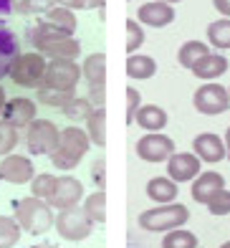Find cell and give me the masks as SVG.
I'll list each match as a JSON object with an SVG mask.
<instances>
[{
    "label": "cell",
    "instance_id": "20",
    "mask_svg": "<svg viewBox=\"0 0 230 248\" xmlns=\"http://www.w3.org/2000/svg\"><path fill=\"white\" fill-rule=\"evenodd\" d=\"M81 76L86 78L89 89H104L107 84V56L104 53H91L81 63Z\"/></svg>",
    "mask_w": 230,
    "mask_h": 248
},
{
    "label": "cell",
    "instance_id": "35",
    "mask_svg": "<svg viewBox=\"0 0 230 248\" xmlns=\"http://www.w3.org/2000/svg\"><path fill=\"white\" fill-rule=\"evenodd\" d=\"M142 43H144V28H142L139 20L129 18V20H126V53H129V56L137 53Z\"/></svg>",
    "mask_w": 230,
    "mask_h": 248
},
{
    "label": "cell",
    "instance_id": "43",
    "mask_svg": "<svg viewBox=\"0 0 230 248\" xmlns=\"http://www.w3.org/2000/svg\"><path fill=\"white\" fill-rule=\"evenodd\" d=\"M104 3H107V0H86V10H91V8H104Z\"/></svg>",
    "mask_w": 230,
    "mask_h": 248
},
{
    "label": "cell",
    "instance_id": "4",
    "mask_svg": "<svg viewBox=\"0 0 230 248\" xmlns=\"http://www.w3.org/2000/svg\"><path fill=\"white\" fill-rule=\"evenodd\" d=\"M190 220V208L182 205V202H167V205H157L149 208L139 216V225L149 233H167L182 228Z\"/></svg>",
    "mask_w": 230,
    "mask_h": 248
},
{
    "label": "cell",
    "instance_id": "22",
    "mask_svg": "<svg viewBox=\"0 0 230 248\" xmlns=\"http://www.w3.org/2000/svg\"><path fill=\"white\" fill-rule=\"evenodd\" d=\"M177 193H180V187L175 180H169V177H152L147 183V198L157 202V205H167V202H175L177 200Z\"/></svg>",
    "mask_w": 230,
    "mask_h": 248
},
{
    "label": "cell",
    "instance_id": "8",
    "mask_svg": "<svg viewBox=\"0 0 230 248\" xmlns=\"http://www.w3.org/2000/svg\"><path fill=\"white\" fill-rule=\"evenodd\" d=\"M78 81H81V66L71 59H59L46 66V76L41 86L59 89V92H76Z\"/></svg>",
    "mask_w": 230,
    "mask_h": 248
},
{
    "label": "cell",
    "instance_id": "37",
    "mask_svg": "<svg viewBox=\"0 0 230 248\" xmlns=\"http://www.w3.org/2000/svg\"><path fill=\"white\" fill-rule=\"evenodd\" d=\"M208 210L213 216H230V190L228 187H223L220 193H215L208 200Z\"/></svg>",
    "mask_w": 230,
    "mask_h": 248
},
{
    "label": "cell",
    "instance_id": "3",
    "mask_svg": "<svg viewBox=\"0 0 230 248\" xmlns=\"http://www.w3.org/2000/svg\"><path fill=\"white\" fill-rule=\"evenodd\" d=\"M13 218L18 220V225L31 235H43L53 228V210L46 200L41 198H20L13 205Z\"/></svg>",
    "mask_w": 230,
    "mask_h": 248
},
{
    "label": "cell",
    "instance_id": "10",
    "mask_svg": "<svg viewBox=\"0 0 230 248\" xmlns=\"http://www.w3.org/2000/svg\"><path fill=\"white\" fill-rule=\"evenodd\" d=\"M172 155H175V142L162 132H147L144 137L137 142V157L149 162V165L167 162Z\"/></svg>",
    "mask_w": 230,
    "mask_h": 248
},
{
    "label": "cell",
    "instance_id": "17",
    "mask_svg": "<svg viewBox=\"0 0 230 248\" xmlns=\"http://www.w3.org/2000/svg\"><path fill=\"white\" fill-rule=\"evenodd\" d=\"M225 187V177L220 172H215V170H208V172H200L198 177L192 180V200L195 202H202V205H208V200L215 195V193H220V190Z\"/></svg>",
    "mask_w": 230,
    "mask_h": 248
},
{
    "label": "cell",
    "instance_id": "21",
    "mask_svg": "<svg viewBox=\"0 0 230 248\" xmlns=\"http://www.w3.org/2000/svg\"><path fill=\"white\" fill-rule=\"evenodd\" d=\"M20 56V43L13 31L0 26V78L10 74V66Z\"/></svg>",
    "mask_w": 230,
    "mask_h": 248
},
{
    "label": "cell",
    "instance_id": "32",
    "mask_svg": "<svg viewBox=\"0 0 230 248\" xmlns=\"http://www.w3.org/2000/svg\"><path fill=\"white\" fill-rule=\"evenodd\" d=\"M56 175H51V172H41V175H36L31 180V195L33 198H41V200H46L48 202L51 200V195H53V190H56Z\"/></svg>",
    "mask_w": 230,
    "mask_h": 248
},
{
    "label": "cell",
    "instance_id": "31",
    "mask_svg": "<svg viewBox=\"0 0 230 248\" xmlns=\"http://www.w3.org/2000/svg\"><path fill=\"white\" fill-rule=\"evenodd\" d=\"M94 109H96V107L89 101V96H74L61 111H63V114L71 119V122H86L89 114H91Z\"/></svg>",
    "mask_w": 230,
    "mask_h": 248
},
{
    "label": "cell",
    "instance_id": "30",
    "mask_svg": "<svg viewBox=\"0 0 230 248\" xmlns=\"http://www.w3.org/2000/svg\"><path fill=\"white\" fill-rule=\"evenodd\" d=\"M20 233H23V228L18 225L15 218L0 216V248H13V246H18Z\"/></svg>",
    "mask_w": 230,
    "mask_h": 248
},
{
    "label": "cell",
    "instance_id": "7",
    "mask_svg": "<svg viewBox=\"0 0 230 248\" xmlns=\"http://www.w3.org/2000/svg\"><path fill=\"white\" fill-rule=\"evenodd\" d=\"M61 129L51 119H33L26 127V147L31 155H51L59 144Z\"/></svg>",
    "mask_w": 230,
    "mask_h": 248
},
{
    "label": "cell",
    "instance_id": "26",
    "mask_svg": "<svg viewBox=\"0 0 230 248\" xmlns=\"http://www.w3.org/2000/svg\"><path fill=\"white\" fill-rule=\"evenodd\" d=\"M205 53H210L208 43H202V41H187V43H182V46H180L177 61H180L182 69H192V66L198 63Z\"/></svg>",
    "mask_w": 230,
    "mask_h": 248
},
{
    "label": "cell",
    "instance_id": "28",
    "mask_svg": "<svg viewBox=\"0 0 230 248\" xmlns=\"http://www.w3.org/2000/svg\"><path fill=\"white\" fill-rule=\"evenodd\" d=\"M208 43L220 51L230 48V18H217L208 26Z\"/></svg>",
    "mask_w": 230,
    "mask_h": 248
},
{
    "label": "cell",
    "instance_id": "34",
    "mask_svg": "<svg viewBox=\"0 0 230 248\" xmlns=\"http://www.w3.org/2000/svg\"><path fill=\"white\" fill-rule=\"evenodd\" d=\"M18 142H20L18 129H15V127H10L8 122L0 119V157L13 155V150L18 147Z\"/></svg>",
    "mask_w": 230,
    "mask_h": 248
},
{
    "label": "cell",
    "instance_id": "2",
    "mask_svg": "<svg viewBox=\"0 0 230 248\" xmlns=\"http://www.w3.org/2000/svg\"><path fill=\"white\" fill-rule=\"evenodd\" d=\"M31 41H33V46H36V51L41 56H46V59H51V61H59V59L76 61V56L81 53V46H78V41L74 36L59 33L48 23H43V20L36 23V28L31 33Z\"/></svg>",
    "mask_w": 230,
    "mask_h": 248
},
{
    "label": "cell",
    "instance_id": "5",
    "mask_svg": "<svg viewBox=\"0 0 230 248\" xmlns=\"http://www.w3.org/2000/svg\"><path fill=\"white\" fill-rule=\"evenodd\" d=\"M46 56H41L38 51H31V53H20L18 59L10 66V81L23 86V89H41L43 84V76H46Z\"/></svg>",
    "mask_w": 230,
    "mask_h": 248
},
{
    "label": "cell",
    "instance_id": "13",
    "mask_svg": "<svg viewBox=\"0 0 230 248\" xmlns=\"http://www.w3.org/2000/svg\"><path fill=\"white\" fill-rule=\"evenodd\" d=\"M84 198V185L81 180H76L71 175H63L56 180V190L48 200L51 208H59V210H66V208H76Z\"/></svg>",
    "mask_w": 230,
    "mask_h": 248
},
{
    "label": "cell",
    "instance_id": "48",
    "mask_svg": "<svg viewBox=\"0 0 230 248\" xmlns=\"http://www.w3.org/2000/svg\"><path fill=\"white\" fill-rule=\"evenodd\" d=\"M220 248H230V241H225V243H223V246H220Z\"/></svg>",
    "mask_w": 230,
    "mask_h": 248
},
{
    "label": "cell",
    "instance_id": "16",
    "mask_svg": "<svg viewBox=\"0 0 230 248\" xmlns=\"http://www.w3.org/2000/svg\"><path fill=\"white\" fill-rule=\"evenodd\" d=\"M137 20L149 26V28H165L175 20V8H172L169 3H159V0L144 3V5H139V10H137Z\"/></svg>",
    "mask_w": 230,
    "mask_h": 248
},
{
    "label": "cell",
    "instance_id": "11",
    "mask_svg": "<svg viewBox=\"0 0 230 248\" xmlns=\"http://www.w3.org/2000/svg\"><path fill=\"white\" fill-rule=\"evenodd\" d=\"M36 177V167L26 155H8L0 162V180L10 185H26Z\"/></svg>",
    "mask_w": 230,
    "mask_h": 248
},
{
    "label": "cell",
    "instance_id": "36",
    "mask_svg": "<svg viewBox=\"0 0 230 248\" xmlns=\"http://www.w3.org/2000/svg\"><path fill=\"white\" fill-rule=\"evenodd\" d=\"M56 5V0H13V8L23 16H38Z\"/></svg>",
    "mask_w": 230,
    "mask_h": 248
},
{
    "label": "cell",
    "instance_id": "40",
    "mask_svg": "<svg viewBox=\"0 0 230 248\" xmlns=\"http://www.w3.org/2000/svg\"><path fill=\"white\" fill-rule=\"evenodd\" d=\"M56 5H63L68 10H86V0H56Z\"/></svg>",
    "mask_w": 230,
    "mask_h": 248
},
{
    "label": "cell",
    "instance_id": "39",
    "mask_svg": "<svg viewBox=\"0 0 230 248\" xmlns=\"http://www.w3.org/2000/svg\"><path fill=\"white\" fill-rule=\"evenodd\" d=\"M94 180H96L99 190H104V160H96L94 162Z\"/></svg>",
    "mask_w": 230,
    "mask_h": 248
},
{
    "label": "cell",
    "instance_id": "42",
    "mask_svg": "<svg viewBox=\"0 0 230 248\" xmlns=\"http://www.w3.org/2000/svg\"><path fill=\"white\" fill-rule=\"evenodd\" d=\"M13 0H0V23H3V20L10 16V13H13Z\"/></svg>",
    "mask_w": 230,
    "mask_h": 248
},
{
    "label": "cell",
    "instance_id": "46",
    "mask_svg": "<svg viewBox=\"0 0 230 248\" xmlns=\"http://www.w3.org/2000/svg\"><path fill=\"white\" fill-rule=\"evenodd\" d=\"M31 248H59V246H53V243H38V246H31Z\"/></svg>",
    "mask_w": 230,
    "mask_h": 248
},
{
    "label": "cell",
    "instance_id": "12",
    "mask_svg": "<svg viewBox=\"0 0 230 248\" xmlns=\"http://www.w3.org/2000/svg\"><path fill=\"white\" fill-rule=\"evenodd\" d=\"M200 170H202V162L195 152H175L167 160V177L175 180L177 185L195 180L200 175Z\"/></svg>",
    "mask_w": 230,
    "mask_h": 248
},
{
    "label": "cell",
    "instance_id": "6",
    "mask_svg": "<svg viewBox=\"0 0 230 248\" xmlns=\"http://www.w3.org/2000/svg\"><path fill=\"white\" fill-rule=\"evenodd\" d=\"M94 220H91L84 208H66V210H59V216L53 220V228L59 231V235L63 241H84L94 233Z\"/></svg>",
    "mask_w": 230,
    "mask_h": 248
},
{
    "label": "cell",
    "instance_id": "33",
    "mask_svg": "<svg viewBox=\"0 0 230 248\" xmlns=\"http://www.w3.org/2000/svg\"><path fill=\"white\" fill-rule=\"evenodd\" d=\"M74 96H76L74 92H59V89H48V86H41L38 89V101H41V104L56 107V109H63Z\"/></svg>",
    "mask_w": 230,
    "mask_h": 248
},
{
    "label": "cell",
    "instance_id": "9",
    "mask_svg": "<svg viewBox=\"0 0 230 248\" xmlns=\"http://www.w3.org/2000/svg\"><path fill=\"white\" fill-rule=\"evenodd\" d=\"M195 109L205 117H217L230 109V94L223 84H202L192 96Z\"/></svg>",
    "mask_w": 230,
    "mask_h": 248
},
{
    "label": "cell",
    "instance_id": "1",
    "mask_svg": "<svg viewBox=\"0 0 230 248\" xmlns=\"http://www.w3.org/2000/svg\"><path fill=\"white\" fill-rule=\"evenodd\" d=\"M89 150H91V140H89L86 129L76 127V124H68V127L61 129L59 144L51 152V162H53V167L68 172V170L81 165V160L86 157Z\"/></svg>",
    "mask_w": 230,
    "mask_h": 248
},
{
    "label": "cell",
    "instance_id": "19",
    "mask_svg": "<svg viewBox=\"0 0 230 248\" xmlns=\"http://www.w3.org/2000/svg\"><path fill=\"white\" fill-rule=\"evenodd\" d=\"M134 124L144 132H162L167 127V111L157 104H142L134 114Z\"/></svg>",
    "mask_w": 230,
    "mask_h": 248
},
{
    "label": "cell",
    "instance_id": "27",
    "mask_svg": "<svg viewBox=\"0 0 230 248\" xmlns=\"http://www.w3.org/2000/svg\"><path fill=\"white\" fill-rule=\"evenodd\" d=\"M81 208H84V213L96 225H104L107 223V193H104V190H96V193L86 195Z\"/></svg>",
    "mask_w": 230,
    "mask_h": 248
},
{
    "label": "cell",
    "instance_id": "49",
    "mask_svg": "<svg viewBox=\"0 0 230 248\" xmlns=\"http://www.w3.org/2000/svg\"><path fill=\"white\" fill-rule=\"evenodd\" d=\"M228 94H230V89H228Z\"/></svg>",
    "mask_w": 230,
    "mask_h": 248
},
{
    "label": "cell",
    "instance_id": "14",
    "mask_svg": "<svg viewBox=\"0 0 230 248\" xmlns=\"http://www.w3.org/2000/svg\"><path fill=\"white\" fill-rule=\"evenodd\" d=\"M192 152L200 157V162H208V165H215V162H223L228 152H225V142L223 137H217L213 132H202L192 140Z\"/></svg>",
    "mask_w": 230,
    "mask_h": 248
},
{
    "label": "cell",
    "instance_id": "47",
    "mask_svg": "<svg viewBox=\"0 0 230 248\" xmlns=\"http://www.w3.org/2000/svg\"><path fill=\"white\" fill-rule=\"evenodd\" d=\"M159 3H169L172 5V3H182V0H159Z\"/></svg>",
    "mask_w": 230,
    "mask_h": 248
},
{
    "label": "cell",
    "instance_id": "38",
    "mask_svg": "<svg viewBox=\"0 0 230 248\" xmlns=\"http://www.w3.org/2000/svg\"><path fill=\"white\" fill-rule=\"evenodd\" d=\"M142 107V94L134 86H126V124H134V114Z\"/></svg>",
    "mask_w": 230,
    "mask_h": 248
},
{
    "label": "cell",
    "instance_id": "25",
    "mask_svg": "<svg viewBox=\"0 0 230 248\" xmlns=\"http://www.w3.org/2000/svg\"><path fill=\"white\" fill-rule=\"evenodd\" d=\"M86 134H89L91 144H96V147H104V144H107V111H104V107H96L89 114V119H86Z\"/></svg>",
    "mask_w": 230,
    "mask_h": 248
},
{
    "label": "cell",
    "instance_id": "18",
    "mask_svg": "<svg viewBox=\"0 0 230 248\" xmlns=\"http://www.w3.org/2000/svg\"><path fill=\"white\" fill-rule=\"evenodd\" d=\"M228 69H230V63L223 53H205L190 71L198 76L200 81H215V78H220Z\"/></svg>",
    "mask_w": 230,
    "mask_h": 248
},
{
    "label": "cell",
    "instance_id": "24",
    "mask_svg": "<svg viewBox=\"0 0 230 248\" xmlns=\"http://www.w3.org/2000/svg\"><path fill=\"white\" fill-rule=\"evenodd\" d=\"M157 74V61L152 56H142V53H132L126 59V76L134 78V81H144V78H152Z\"/></svg>",
    "mask_w": 230,
    "mask_h": 248
},
{
    "label": "cell",
    "instance_id": "44",
    "mask_svg": "<svg viewBox=\"0 0 230 248\" xmlns=\"http://www.w3.org/2000/svg\"><path fill=\"white\" fill-rule=\"evenodd\" d=\"M5 104H8V96H5V89L0 86V117H3V109H5Z\"/></svg>",
    "mask_w": 230,
    "mask_h": 248
},
{
    "label": "cell",
    "instance_id": "29",
    "mask_svg": "<svg viewBox=\"0 0 230 248\" xmlns=\"http://www.w3.org/2000/svg\"><path fill=\"white\" fill-rule=\"evenodd\" d=\"M162 248H198V235L185 228L167 231L162 238Z\"/></svg>",
    "mask_w": 230,
    "mask_h": 248
},
{
    "label": "cell",
    "instance_id": "15",
    "mask_svg": "<svg viewBox=\"0 0 230 248\" xmlns=\"http://www.w3.org/2000/svg\"><path fill=\"white\" fill-rule=\"evenodd\" d=\"M3 122H8L10 127L15 129H26L28 124L36 119V101H31L26 96H15V99H8V104L3 109Z\"/></svg>",
    "mask_w": 230,
    "mask_h": 248
},
{
    "label": "cell",
    "instance_id": "45",
    "mask_svg": "<svg viewBox=\"0 0 230 248\" xmlns=\"http://www.w3.org/2000/svg\"><path fill=\"white\" fill-rule=\"evenodd\" d=\"M223 142H225V152H228V160H230V127L225 129V137H223Z\"/></svg>",
    "mask_w": 230,
    "mask_h": 248
},
{
    "label": "cell",
    "instance_id": "41",
    "mask_svg": "<svg viewBox=\"0 0 230 248\" xmlns=\"http://www.w3.org/2000/svg\"><path fill=\"white\" fill-rule=\"evenodd\" d=\"M213 5L223 18H230V0H213Z\"/></svg>",
    "mask_w": 230,
    "mask_h": 248
},
{
    "label": "cell",
    "instance_id": "23",
    "mask_svg": "<svg viewBox=\"0 0 230 248\" xmlns=\"http://www.w3.org/2000/svg\"><path fill=\"white\" fill-rule=\"evenodd\" d=\"M43 23H48L51 28H56L59 33L74 36L78 20H76L74 10H68V8H63V5H53L51 10H46V13H43Z\"/></svg>",
    "mask_w": 230,
    "mask_h": 248
}]
</instances>
